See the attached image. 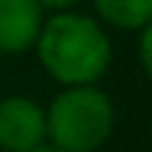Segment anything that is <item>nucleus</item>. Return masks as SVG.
Returning a JSON list of instances; mask_svg holds the SVG:
<instances>
[{
	"label": "nucleus",
	"instance_id": "obj_4",
	"mask_svg": "<svg viewBox=\"0 0 152 152\" xmlns=\"http://www.w3.org/2000/svg\"><path fill=\"white\" fill-rule=\"evenodd\" d=\"M42 21L45 9L39 0H0V57L33 51Z\"/></svg>",
	"mask_w": 152,
	"mask_h": 152
},
{
	"label": "nucleus",
	"instance_id": "obj_3",
	"mask_svg": "<svg viewBox=\"0 0 152 152\" xmlns=\"http://www.w3.org/2000/svg\"><path fill=\"white\" fill-rule=\"evenodd\" d=\"M48 143L45 107L30 96L0 99V152H33Z\"/></svg>",
	"mask_w": 152,
	"mask_h": 152
},
{
	"label": "nucleus",
	"instance_id": "obj_6",
	"mask_svg": "<svg viewBox=\"0 0 152 152\" xmlns=\"http://www.w3.org/2000/svg\"><path fill=\"white\" fill-rule=\"evenodd\" d=\"M137 54H140V69L149 75V69H152V24H146L143 30H137Z\"/></svg>",
	"mask_w": 152,
	"mask_h": 152
},
{
	"label": "nucleus",
	"instance_id": "obj_8",
	"mask_svg": "<svg viewBox=\"0 0 152 152\" xmlns=\"http://www.w3.org/2000/svg\"><path fill=\"white\" fill-rule=\"evenodd\" d=\"M33 152H63V149H57V146H51V143H42V146L33 149Z\"/></svg>",
	"mask_w": 152,
	"mask_h": 152
},
{
	"label": "nucleus",
	"instance_id": "obj_5",
	"mask_svg": "<svg viewBox=\"0 0 152 152\" xmlns=\"http://www.w3.org/2000/svg\"><path fill=\"white\" fill-rule=\"evenodd\" d=\"M96 9V21L113 30L137 33L152 24V0H90Z\"/></svg>",
	"mask_w": 152,
	"mask_h": 152
},
{
	"label": "nucleus",
	"instance_id": "obj_2",
	"mask_svg": "<svg viewBox=\"0 0 152 152\" xmlns=\"http://www.w3.org/2000/svg\"><path fill=\"white\" fill-rule=\"evenodd\" d=\"M116 125V107L99 87H63L45 107L48 143L63 152H99Z\"/></svg>",
	"mask_w": 152,
	"mask_h": 152
},
{
	"label": "nucleus",
	"instance_id": "obj_7",
	"mask_svg": "<svg viewBox=\"0 0 152 152\" xmlns=\"http://www.w3.org/2000/svg\"><path fill=\"white\" fill-rule=\"evenodd\" d=\"M78 3H81V0H39V6L45 9V15H51V12H69Z\"/></svg>",
	"mask_w": 152,
	"mask_h": 152
},
{
	"label": "nucleus",
	"instance_id": "obj_1",
	"mask_svg": "<svg viewBox=\"0 0 152 152\" xmlns=\"http://www.w3.org/2000/svg\"><path fill=\"white\" fill-rule=\"evenodd\" d=\"M33 51L48 78L60 87L99 84L113 63V48L104 24L78 9L45 15Z\"/></svg>",
	"mask_w": 152,
	"mask_h": 152
}]
</instances>
